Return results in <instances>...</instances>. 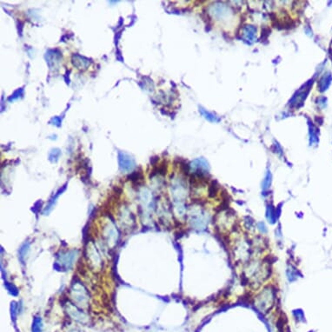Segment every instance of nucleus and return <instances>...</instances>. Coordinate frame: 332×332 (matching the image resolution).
I'll list each match as a JSON object with an SVG mask.
<instances>
[{"label": "nucleus", "instance_id": "2eb2a0df", "mask_svg": "<svg viewBox=\"0 0 332 332\" xmlns=\"http://www.w3.org/2000/svg\"><path fill=\"white\" fill-rule=\"evenodd\" d=\"M60 156H61V150H60V149L54 148V149H52L50 151L48 159H49L50 162H52V163H57L58 161V159H59Z\"/></svg>", "mask_w": 332, "mask_h": 332}, {"label": "nucleus", "instance_id": "393cba45", "mask_svg": "<svg viewBox=\"0 0 332 332\" xmlns=\"http://www.w3.org/2000/svg\"><path fill=\"white\" fill-rule=\"evenodd\" d=\"M116 56H117V59H118V61H120V62H124V57H122V54H121V52H120V51H117Z\"/></svg>", "mask_w": 332, "mask_h": 332}, {"label": "nucleus", "instance_id": "dca6fc26", "mask_svg": "<svg viewBox=\"0 0 332 332\" xmlns=\"http://www.w3.org/2000/svg\"><path fill=\"white\" fill-rule=\"evenodd\" d=\"M24 95V88H19L17 89V91H15L9 97H8V101L9 102H12V101H15V100H17L19 99L20 97H22Z\"/></svg>", "mask_w": 332, "mask_h": 332}, {"label": "nucleus", "instance_id": "f8f14e48", "mask_svg": "<svg viewBox=\"0 0 332 332\" xmlns=\"http://www.w3.org/2000/svg\"><path fill=\"white\" fill-rule=\"evenodd\" d=\"M309 89H307L305 91V89L304 90H301V91H299L298 92L296 93V95H295L294 96V97L292 98V100H291V107H300L302 105H303V102L305 100L306 98V95L309 93Z\"/></svg>", "mask_w": 332, "mask_h": 332}, {"label": "nucleus", "instance_id": "0eeeda50", "mask_svg": "<svg viewBox=\"0 0 332 332\" xmlns=\"http://www.w3.org/2000/svg\"><path fill=\"white\" fill-rule=\"evenodd\" d=\"M190 170H191L197 177H204L209 173V163L204 158H197L192 161L190 164Z\"/></svg>", "mask_w": 332, "mask_h": 332}, {"label": "nucleus", "instance_id": "6e6552de", "mask_svg": "<svg viewBox=\"0 0 332 332\" xmlns=\"http://www.w3.org/2000/svg\"><path fill=\"white\" fill-rule=\"evenodd\" d=\"M216 223L220 230H230L235 223L234 216L228 211H223L216 216Z\"/></svg>", "mask_w": 332, "mask_h": 332}, {"label": "nucleus", "instance_id": "aec40b11", "mask_svg": "<svg viewBox=\"0 0 332 332\" xmlns=\"http://www.w3.org/2000/svg\"><path fill=\"white\" fill-rule=\"evenodd\" d=\"M49 123L51 124H53L55 126H57V127H60L61 124H62V119H61L60 117H53L52 119L50 120Z\"/></svg>", "mask_w": 332, "mask_h": 332}, {"label": "nucleus", "instance_id": "a211bd4d", "mask_svg": "<svg viewBox=\"0 0 332 332\" xmlns=\"http://www.w3.org/2000/svg\"><path fill=\"white\" fill-rule=\"evenodd\" d=\"M32 332H42V320L40 317H35L33 320Z\"/></svg>", "mask_w": 332, "mask_h": 332}, {"label": "nucleus", "instance_id": "a878e982", "mask_svg": "<svg viewBox=\"0 0 332 332\" xmlns=\"http://www.w3.org/2000/svg\"><path fill=\"white\" fill-rule=\"evenodd\" d=\"M120 36H121V31H120V32H118V33H117V35H116V38H115V40H116V41H115V43H116V44H118V41H119V39H120Z\"/></svg>", "mask_w": 332, "mask_h": 332}, {"label": "nucleus", "instance_id": "9d476101", "mask_svg": "<svg viewBox=\"0 0 332 332\" xmlns=\"http://www.w3.org/2000/svg\"><path fill=\"white\" fill-rule=\"evenodd\" d=\"M71 62L73 66L79 70H86L92 64V60L78 53H74L71 56Z\"/></svg>", "mask_w": 332, "mask_h": 332}, {"label": "nucleus", "instance_id": "412c9836", "mask_svg": "<svg viewBox=\"0 0 332 332\" xmlns=\"http://www.w3.org/2000/svg\"><path fill=\"white\" fill-rule=\"evenodd\" d=\"M270 34V29H269L268 27H264L262 29V41L267 39Z\"/></svg>", "mask_w": 332, "mask_h": 332}, {"label": "nucleus", "instance_id": "5701e85b", "mask_svg": "<svg viewBox=\"0 0 332 332\" xmlns=\"http://www.w3.org/2000/svg\"><path fill=\"white\" fill-rule=\"evenodd\" d=\"M257 228H258V230H260L263 233H265L266 231H267V230H266V226L264 223H258V224H257Z\"/></svg>", "mask_w": 332, "mask_h": 332}, {"label": "nucleus", "instance_id": "f257e3e1", "mask_svg": "<svg viewBox=\"0 0 332 332\" xmlns=\"http://www.w3.org/2000/svg\"><path fill=\"white\" fill-rule=\"evenodd\" d=\"M171 196H172L175 208L178 216L185 215V199L186 198V185L182 178H174L171 182Z\"/></svg>", "mask_w": 332, "mask_h": 332}, {"label": "nucleus", "instance_id": "9b49d317", "mask_svg": "<svg viewBox=\"0 0 332 332\" xmlns=\"http://www.w3.org/2000/svg\"><path fill=\"white\" fill-rule=\"evenodd\" d=\"M256 28L253 25H245L243 28V38L250 44L256 39Z\"/></svg>", "mask_w": 332, "mask_h": 332}, {"label": "nucleus", "instance_id": "7ed1b4c3", "mask_svg": "<svg viewBox=\"0 0 332 332\" xmlns=\"http://www.w3.org/2000/svg\"><path fill=\"white\" fill-rule=\"evenodd\" d=\"M235 260L240 263H245L251 256V245L245 238H239L236 241L233 247Z\"/></svg>", "mask_w": 332, "mask_h": 332}, {"label": "nucleus", "instance_id": "4be33fe9", "mask_svg": "<svg viewBox=\"0 0 332 332\" xmlns=\"http://www.w3.org/2000/svg\"><path fill=\"white\" fill-rule=\"evenodd\" d=\"M23 28H24V23L21 22L20 20L17 21V31H18V34L20 35V37L23 34Z\"/></svg>", "mask_w": 332, "mask_h": 332}, {"label": "nucleus", "instance_id": "f3484780", "mask_svg": "<svg viewBox=\"0 0 332 332\" xmlns=\"http://www.w3.org/2000/svg\"><path fill=\"white\" fill-rule=\"evenodd\" d=\"M270 184H271V174H270V171H268L266 173L265 177H264V179L263 181V184H262V188H263L264 192L266 191L270 187Z\"/></svg>", "mask_w": 332, "mask_h": 332}, {"label": "nucleus", "instance_id": "b1692460", "mask_svg": "<svg viewBox=\"0 0 332 332\" xmlns=\"http://www.w3.org/2000/svg\"><path fill=\"white\" fill-rule=\"evenodd\" d=\"M70 70H68L66 71L65 75V83L67 84H70Z\"/></svg>", "mask_w": 332, "mask_h": 332}, {"label": "nucleus", "instance_id": "6ab92c4d", "mask_svg": "<svg viewBox=\"0 0 332 332\" xmlns=\"http://www.w3.org/2000/svg\"><path fill=\"white\" fill-rule=\"evenodd\" d=\"M267 218L269 220V222H270L271 224H274L275 223V220H276V214L274 211V209L272 208V206H269L268 209H267Z\"/></svg>", "mask_w": 332, "mask_h": 332}, {"label": "nucleus", "instance_id": "ddd939ff", "mask_svg": "<svg viewBox=\"0 0 332 332\" xmlns=\"http://www.w3.org/2000/svg\"><path fill=\"white\" fill-rule=\"evenodd\" d=\"M331 80H332L331 74L330 72L327 73L326 75H324V76L320 79V81H319L318 83L319 91H320L321 92H325V91L329 88V86H330V84H331Z\"/></svg>", "mask_w": 332, "mask_h": 332}, {"label": "nucleus", "instance_id": "20e7f679", "mask_svg": "<svg viewBox=\"0 0 332 332\" xmlns=\"http://www.w3.org/2000/svg\"><path fill=\"white\" fill-rule=\"evenodd\" d=\"M189 216H190L189 221L194 229L203 230L208 225V220H209L208 215L201 208H195L194 210L192 209L191 211L189 214Z\"/></svg>", "mask_w": 332, "mask_h": 332}, {"label": "nucleus", "instance_id": "1a4fd4ad", "mask_svg": "<svg viewBox=\"0 0 332 332\" xmlns=\"http://www.w3.org/2000/svg\"><path fill=\"white\" fill-rule=\"evenodd\" d=\"M45 60L47 62V65L49 68L52 70V69H55V68H57L59 64H60V61L62 59V53L57 50V49H55V50H49L46 53H45Z\"/></svg>", "mask_w": 332, "mask_h": 332}, {"label": "nucleus", "instance_id": "f03ea898", "mask_svg": "<svg viewBox=\"0 0 332 332\" xmlns=\"http://www.w3.org/2000/svg\"><path fill=\"white\" fill-rule=\"evenodd\" d=\"M276 300V292L271 286L264 288L255 296V306L262 312H266L274 305Z\"/></svg>", "mask_w": 332, "mask_h": 332}, {"label": "nucleus", "instance_id": "39448f33", "mask_svg": "<svg viewBox=\"0 0 332 332\" xmlns=\"http://www.w3.org/2000/svg\"><path fill=\"white\" fill-rule=\"evenodd\" d=\"M210 13L215 17L218 20L222 21H228L232 17V11L225 4H215L210 6L209 8Z\"/></svg>", "mask_w": 332, "mask_h": 332}, {"label": "nucleus", "instance_id": "4468645a", "mask_svg": "<svg viewBox=\"0 0 332 332\" xmlns=\"http://www.w3.org/2000/svg\"><path fill=\"white\" fill-rule=\"evenodd\" d=\"M199 112L200 114L205 118L206 120H208L209 122H211V123H218L220 122V118L217 117L216 115L213 114L211 112L206 110L205 109H203V107H199Z\"/></svg>", "mask_w": 332, "mask_h": 332}, {"label": "nucleus", "instance_id": "423d86ee", "mask_svg": "<svg viewBox=\"0 0 332 332\" xmlns=\"http://www.w3.org/2000/svg\"><path fill=\"white\" fill-rule=\"evenodd\" d=\"M118 160L120 171L123 172H131L136 167L135 159L130 154L124 151H118Z\"/></svg>", "mask_w": 332, "mask_h": 332}]
</instances>
